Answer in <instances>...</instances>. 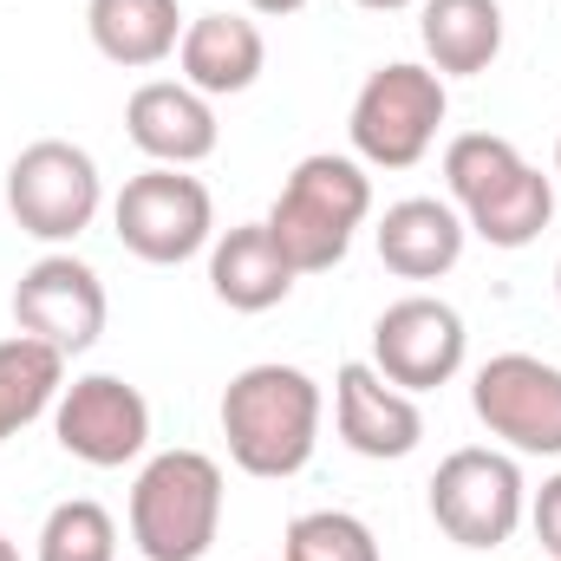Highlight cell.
<instances>
[{"mask_svg":"<svg viewBox=\"0 0 561 561\" xmlns=\"http://www.w3.org/2000/svg\"><path fill=\"white\" fill-rule=\"evenodd\" d=\"M125 131L163 170H196L203 157H216V138H222L216 105L183 79H144L125 105Z\"/></svg>","mask_w":561,"mask_h":561,"instance_id":"14","label":"cell"},{"mask_svg":"<svg viewBox=\"0 0 561 561\" xmlns=\"http://www.w3.org/2000/svg\"><path fill=\"white\" fill-rule=\"evenodd\" d=\"M66 392V353H53L33 333L0 340V444L20 437L33 419H46Z\"/></svg>","mask_w":561,"mask_h":561,"instance_id":"20","label":"cell"},{"mask_svg":"<svg viewBox=\"0 0 561 561\" xmlns=\"http://www.w3.org/2000/svg\"><path fill=\"white\" fill-rule=\"evenodd\" d=\"M320 386L300 373V366H242L222 392V437H229V457L242 477H262V483H287L313 463V444H320Z\"/></svg>","mask_w":561,"mask_h":561,"instance_id":"1","label":"cell"},{"mask_svg":"<svg viewBox=\"0 0 561 561\" xmlns=\"http://www.w3.org/2000/svg\"><path fill=\"white\" fill-rule=\"evenodd\" d=\"M556 176H561V138H556Z\"/></svg>","mask_w":561,"mask_h":561,"instance_id":"27","label":"cell"},{"mask_svg":"<svg viewBox=\"0 0 561 561\" xmlns=\"http://www.w3.org/2000/svg\"><path fill=\"white\" fill-rule=\"evenodd\" d=\"M353 7H366V13H405V7H419V0H353Z\"/></svg>","mask_w":561,"mask_h":561,"instance_id":"25","label":"cell"},{"mask_svg":"<svg viewBox=\"0 0 561 561\" xmlns=\"http://www.w3.org/2000/svg\"><path fill=\"white\" fill-rule=\"evenodd\" d=\"M333 424H340V444L353 457H373V463H399L412 457L424 437V412L412 392H399L373 359H346L333 373Z\"/></svg>","mask_w":561,"mask_h":561,"instance_id":"13","label":"cell"},{"mask_svg":"<svg viewBox=\"0 0 561 561\" xmlns=\"http://www.w3.org/2000/svg\"><path fill=\"white\" fill-rule=\"evenodd\" d=\"M294 262L280 255L275 229L268 222H242L209 249V287L229 313H268L294 294Z\"/></svg>","mask_w":561,"mask_h":561,"instance_id":"17","label":"cell"},{"mask_svg":"<svg viewBox=\"0 0 561 561\" xmlns=\"http://www.w3.org/2000/svg\"><path fill=\"white\" fill-rule=\"evenodd\" d=\"M85 26H92V46L112 59V66H163L183 39V7L176 0H85Z\"/></svg>","mask_w":561,"mask_h":561,"instance_id":"19","label":"cell"},{"mask_svg":"<svg viewBox=\"0 0 561 561\" xmlns=\"http://www.w3.org/2000/svg\"><path fill=\"white\" fill-rule=\"evenodd\" d=\"M176 66H183V85H196L203 99H236L262 79L268 66V39L249 13L236 7H209L183 26L176 39Z\"/></svg>","mask_w":561,"mask_h":561,"instance_id":"15","label":"cell"},{"mask_svg":"<svg viewBox=\"0 0 561 561\" xmlns=\"http://www.w3.org/2000/svg\"><path fill=\"white\" fill-rule=\"evenodd\" d=\"M99 203H105V176H99L92 150H79L72 138H39L7 163V209L39 242L85 236Z\"/></svg>","mask_w":561,"mask_h":561,"instance_id":"8","label":"cell"},{"mask_svg":"<svg viewBox=\"0 0 561 561\" xmlns=\"http://www.w3.org/2000/svg\"><path fill=\"white\" fill-rule=\"evenodd\" d=\"M463 353H470L463 313L437 294H405L373 320V366L412 399L450 386L463 373Z\"/></svg>","mask_w":561,"mask_h":561,"instance_id":"10","label":"cell"},{"mask_svg":"<svg viewBox=\"0 0 561 561\" xmlns=\"http://www.w3.org/2000/svg\"><path fill=\"white\" fill-rule=\"evenodd\" d=\"M529 516V483L510 450L463 444L431 470V523L457 549H503Z\"/></svg>","mask_w":561,"mask_h":561,"instance_id":"6","label":"cell"},{"mask_svg":"<svg viewBox=\"0 0 561 561\" xmlns=\"http://www.w3.org/2000/svg\"><path fill=\"white\" fill-rule=\"evenodd\" d=\"M53 437H59L66 457H79L92 470H125L150 444V399L118 373H85L59 392Z\"/></svg>","mask_w":561,"mask_h":561,"instance_id":"11","label":"cell"},{"mask_svg":"<svg viewBox=\"0 0 561 561\" xmlns=\"http://www.w3.org/2000/svg\"><path fill=\"white\" fill-rule=\"evenodd\" d=\"M280 561H379V536L353 510H307L287 523Z\"/></svg>","mask_w":561,"mask_h":561,"instance_id":"22","label":"cell"},{"mask_svg":"<svg viewBox=\"0 0 561 561\" xmlns=\"http://www.w3.org/2000/svg\"><path fill=\"white\" fill-rule=\"evenodd\" d=\"M470 405L523 457H561V366L536 353H496L470 379Z\"/></svg>","mask_w":561,"mask_h":561,"instance_id":"9","label":"cell"},{"mask_svg":"<svg viewBox=\"0 0 561 561\" xmlns=\"http://www.w3.org/2000/svg\"><path fill=\"white\" fill-rule=\"evenodd\" d=\"M419 39L437 79L490 72L503 53V7L496 0H419Z\"/></svg>","mask_w":561,"mask_h":561,"instance_id":"18","label":"cell"},{"mask_svg":"<svg viewBox=\"0 0 561 561\" xmlns=\"http://www.w3.org/2000/svg\"><path fill=\"white\" fill-rule=\"evenodd\" d=\"M463 216L437 196H405L379 216V262L399 280H437L463 262Z\"/></svg>","mask_w":561,"mask_h":561,"instance_id":"16","label":"cell"},{"mask_svg":"<svg viewBox=\"0 0 561 561\" xmlns=\"http://www.w3.org/2000/svg\"><path fill=\"white\" fill-rule=\"evenodd\" d=\"M39 561H118V523L92 496H66L39 523Z\"/></svg>","mask_w":561,"mask_h":561,"instance_id":"21","label":"cell"},{"mask_svg":"<svg viewBox=\"0 0 561 561\" xmlns=\"http://www.w3.org/2000/svg\"><path fill=\"white\" fill-rule=\"evenodd\" d=\"M529 523H536V542H542V556L561 561V470L529 496Z\"/></svg>","mask_w":561,"mask_h":561,"instance_id":"23","label":"cell"},{"mask_svg":"<svg viewBox=\"0 0 561 561\" xmlns=\"http://www.w3.org/2000/svg\"><path fill=\"white\" fill-rule=\"evenodd\" d=\"M444 112H450L444 79L431 66H419V59H392V66L366 72V85L353 99V118H346L353 157L373 163V170H412L437 144Z\"/></svg>","mask_w":561,"mask_h":561,"instance_id":"5","label":"cell"},{"mask_svg":"<svg viewBox=\"0 0 561 561\" xmlns=\"http://www.w3.org/2000/svg\"><path fill=\"white\" fill-rule=\"evenodd\" d=\"M249 13H262V20H287V13H300L307 0H242Z\"/></svg>","mask_w":561,"mask_h":561,"instance_id":"24","label":"cell"},{"mask_svg":"<svg viewBox=\"0 0 561 561\" xmlns=\"http://www.w3.org/2000/svg\"><path fill=\"white\" fill-rule=\"evenodd\" d=\"M444 183L463 229L490 249H529L556 222V176H542L496 131H463L444 144Z\"/></svg>","mask_w":561,"mask_h":561,"instance_id":"2","label":"cell"},{"mask_svg":"<svg viewBox=\"0 0 561 561\" xmlns=\"http://www.w3.org/2000/svg\"><path fill=\"white\" fill-rule=\"evenodd\" d=\"M0 561H20V549H13V542H7V536H0Z\"/></svg>","mask_w":561,"mask_h":561,"instance_id":"26","label":"cell"},{"mask_svg":"<svg viewBox=\"0 0 561 561\" xmlns=\"http://www.w3.org/2000/svg\"><path fill=\"white\" fill-rule=\"evenodd\" d=\"M112 229H118V242H125L138 262L176 268V262H190V255H203V249L216 242V203H209L203 176L150 163L144 176H131V183L118 190Z\"/></svg>","mask_w":561,"mask_h":561,"instance_id":"7","label":"cell"},{"mask_svg":"<svg viewBox=\"0 0 561 561\" xmlns=\"http://www.w3.org/2000/svg\"><path fill=\"white\" fill-rule=\"evenodd\" d=\"M373 216V176L359 157H333V150H313L287 170L275 209L262 216L275 229L280 255L294 262V275H327L346 262L359 222Z\"/></svg>","mask_w":561,"mask_h":561,"instance_id":"3","label":"cell"},{"mask_svg":"<svg viewBox=\"0 0 561 561\" xmlns=\"http://www.w3.org/2000/svg\"><path fill=\"white\" fill-rule=\"evenodd\" d=\"M105 313H112L105 280L92 275V262H79V255H39L26 275L13 280V327L46 340L66 359L99 346Z\"/></svg>","mask_w":561,"mask_h":561,"instance_id":"12","label":"cell"},{"mask_svg":"<svg viewBox=\"0 0 561 561\" xmlns=\"http://www.w3.org/2000/svg\"><path fill=\"white\" fill-rule=\"evenodd\" d=\"M556 300H561V262H556Z\"/></svg>","mask_w":561,"mask_h":561,"instance_id":"28","label":"cell"},{"mask_svg":"<svg viewBox=\"0 0 561 561\" xmlns=\"http://www.w3.org/2000/svg\"><path fill=\"white\" fill-rule=\"evenodd\" d=\"M222 529V463L209 450H157L131 483V542L144 561H203Z\"/></svg>","mask_w":561,"mask_h":561,"instance_id":"4","label":"cell"}]
</instances>
